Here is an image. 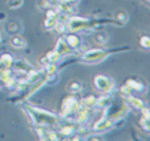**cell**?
Here are the masks:
<instances>
[{"label":"cell","mask_w":150,"mask_h":141,"mask_svg":"<svg viewBox=\"0 0 150 141\" xmlns=\"http://www.w3.org/2000/svg\"><path fill=\"white\" fill-rule=\"evenodd\" d=\"M116 20L121 24H125L128 21V13L124 12V11H117L116 13Z\"/></svg>","instance_id":"ac0fdd59"},{"label":"cell","mask_w":150,"mask_h":141,"mask_svg":"<svg viewBox=\"0 0 150 141\" xmlns=\"http://www.w3.org/2000/svg\"><path fill=\"white\" fill-rule=\"evenodd\" d=\"M23 3H24V0H8L9 8H18L23 5Z\"/></svg>","instance_id":"ffe728a7"},{"label":"cell","mask_w":150,"mask_h":141,"mask_svg":"<svg viewBox=\"0 0 150 141\" xmlns=\"http://www.w3.org/2000/svg\"><path fill=\"white\" fill-rule=\"evenodd\" d=\"M79 107V103L74 96H67L62 103V112L61 116H67L70 113H75Z\"/></svg>","instance_id":"3957f363"},{"label":"cell","mask_w":150,"mask_h":141,"mask_svg":"<svg viewBox=\"0 0 150 141\" xmlns=\"http://www.w3.org/2000/svg\"><path fill=\"white\" fill-rule=\"evenodd\" d=\"M11 45L16 49H23V47H25V40L21 36H15L11 38Z\"/></svg>","instance_id":"8fae6325"},{"label":"cell","mask_w":150,"mask_h":141,"mask_svg":"<svg viewBox=\"0 0 150 141\" xmlns=\"http://www.w3.org/2000/svg\"><path fill=\"white\" fill-rule=\"evenodd\" d=\"M127 102L130 104V107L136 108V110H141L142 107H145V104H144V102L141 99H138V98H134V96H130V95H127Z\"/></svg>","instance_id":"9c48e42d"},{"label":"cell","mask_w":150,"mask_h":141,"mask_svg":"<svg viewBox=\"0 0 150 141\" xmlns=\"http://www.w3.org/2000/svg\"><path fill=\"white\" fill-rule=\"evenodd\" d=\"M65 41H66V44H67L70 47H78L80 45L79 37H78L76 34H69V36L66 37Z\"/></svg>","instance_id":"7c38bea8"},{"label":"cell","mask_w":150,"mask_h":141,"mask_svg":"<svg viewBox=\"0 0 150 141\" xmlns=\"http://www.w3.org/2000/svg\"><path fill=\"white\" fill-rule=\"evenodd\" d=\"M83 104H84L86 107H88V108L95 107V104H96V98L93 96V95H90V96L84 98V100H83Z\"/></svg>","instance_id":"e0dca14e"},{"label":"cell","mask_w":150,"mask_h":141,"mask_svg":"<svg viewBox=\"0 0 150 141\" xmlns=\"http://www.w3.org/2000/svg\"><path fill=\"white\" fill-rule=\"evenodd\" d=\"M0 65L3 67H12L13 66V58L9 54H3L0 57Z\"/></svg>","instance_id":"5bb4252c"},{"label":"cell","mask_w":150,"mask_h":141,"mask_svg":"<svg viewBox=\"0 0 150 141\" xmlns=\"http://www.w3.org/2000/svg\"><path fill=\"white\" fill-rule=\"evenodd\" d=\"M88 25H90V21L83 17H71L67 20V26L71 32L82 30V29L87 28Z\"/></svg>","instance_id":"5b68a950"},{"label":"cell","mask_w":150,"mask_h":141,"mask_svg":"<svg viewBox=\"0 0 150 141\" xmlns=\"http://www.w3.org/2000/svg\"><path fill=\"white\" fill-rule=\"evenodd\" d=\"M140 44H141V46H142V47H145V49H149V47H150V38H149L148 36H142V37H141Z\"/></svg>","instance_id":"44dd1931"},{"label":"cell","mask_w":150,"mask_h":141,"mask_svg":"<svg viewBox=\"0 0 150 141\" xmlns=\"http://www.w3.org/2000/svg\"><path fill=\"white\" fill-rule=\"evenodd\" d=\"M55 52L58 53L59 55H65V54H70V47H69V45L66 44L65 40H58L57 45H55Z\"/></svg>","instance_id":"8992f818"},{"label":"cell","mask_w":150,"mask_h":141,"mask_svg":"<svg viewBox=\"0 0 150 141\" xmlns=\"http://www.w3.org/2000/svg\"><path fill=\"white\" fill-rule=\"evenodd\" d=\"M111 125H112V120H109L108 118H103L101 120H99L98 123L95 124V127H93V131H95V132L105 131V129H108Z\"/></svg>","instance_id":"52a82bcc"},{"label":"cell","mask_w":150,"mask_h":141,"mask_svg":"<svg viewBox=\"0 0 150 141\" xmlns=\"http://www.w3.org/2000/svg\"><path fill=\"white\" fill-rule=\"evenodd\" d=\"M107 55H108V53L104 52V50L92 49V50H90V52H86L84 54H83V60L87 61V62L95 63V62H99V61L104 60Z\"/></svg>","instance_id":"277c9868"},{"label":"cell","mask_w":150,"mask_h":141,"mask_svg":"<svg viewBox=\"0 0 150 141\" xmlns=\"http://www.w3.org/2000/svg\"><path fill=\"white\" fill-rule=\"evenodd\" d=\"M127 84L130 87L132 90H136V91H145L146 90V86L144 83H141V82H138L137 79H128Z\"/></svg>","instance_id":"30bf717a"},{"label":"cell","mask_w":150,"mask_h":141,"mask_svg":"<svg viewBox=\"0 0 150 141\" xmlns=\"http://www.w3.org/2000/svg\"><path fill=\"white\" fill-rule=\"evenodd\" d=\"M112 103V96L111 95H104V96H100L99 99H96V104L95 107L98 108H107L109 104Z\"/></svg>","instance_id":"ba28073f"},{"label":"cell","mask_w":150,"mask_h":141,"mask_svg":"<svg viewBox=\"0 0 150 141\" xmlns=\"http://www.w3.org/2000/svg\"><path fill=\"white\" fill-rule=\"evenodd\" d=\"M140 124L142 125V128L145 129V131H149V119L148 118L140 119Z\"/></svg>","instance_id":"603a6c76"},{"label":"cell","mask_w":150,"mask_h":141,"mask_svg":"<svg viewBox=\"0 0 150 141\" xmlns=\"http://www.w3.org/2000/svg\"><path fill=\"white\" fill-rule=\"evenodd\" d=\"M130 91H132V89H130L128 84H125V86L121 87V94L124 95V96H127V95H130Z\"/></svg>","instance_id":"cb8c5ba5"},{"label":"cell","mask_w":150,"mask_h":141,"mask_svg":"<svg viewBox=\"0 0 150 141\" xmlns=\"http://www.w3.org/2000/svg\"><path fill=\"white\" fill-rule=\"evenodd\" d=\"M26 112H28L30 120L33 121L36 125H55L57 124V118H55L53 113L46 112V111L42 110H37L33 107H28L26 108Z\"/></svg>","instance_id":"6da1fadb"},{"label":"cell","mask_w":150,"mask_h":141,"mask_svg":"<svg viewBox=\"0 0 150 141\" xmlns=\"http://www.w3.org/2000/svg\"><path fill=\"white\" fill-rule=\"evenodd\" d=\"M93 83H95L96 89L101 92H111L115 87L112 79L104 75H96L95 79H93Z\"/></svg>","instance_id":"7a4b0ae2"},{"label":"cell","mask_w":150,"mask_h":141,"mask_svg":"<svg viewBox=\"0 0 150 141\" xmlns=\"http://www.w3.org/2000/svg\"><path fill=\"white\" fill-rule=\"evenodd\" d=\"M61 132H62V135H66V136H69V135L74 133L75 128H74V127H62V128H61Z\"/></svg>","instance_id":"7402d4cb"},{"label":"cell","mask_w":150,"mask_h":141,"mask_svg":"<svg viewBox=\"0 0 150 141\" xmlns=\"http://www.w3.org/2000/svg\"><path fill=\"white\" fill-rule=\"evenodd\" d=\"M93 40H95V42H98L99 45H105L107 41H108V34L104 33V32H98V33L95 34V37H93Z\"/></svg>","instance_id":"2e32d148"},{"label":"cell","mask_w":150,"mask_h":141,"mask_svg":"<svg viewBox=\"0 0 150 141\" xmlns=\"http://www.w3.org/2000/svg\"><path fill=\"white\" fill-rule=\"evenodd\" d=\"M59 57H61V55L58 54L55 50H53V52H50V53H47V54H46L47 61H49V62H54V63L57 62L58 60H59Z\"/></svg>","instance_id":"d6986e66"},{"label":"cell","mask_w":150,"mask_h":141,"mask_svg":"<svg viewBox=\"0 0 150 141\" xmlns=\"http://www.w3.org/2000/svg\"><path fill=\"white\" fill-rule=\"evenodd\" d=\"M57 21H58V16H46V20H45V24H44L45 29H47V30L54 29Z\"/></svg>","instance_id":"4fadbf2b"},{"label":"cell","mask_w":150,"mask_h":141,"mask_svg":"<svg viewBox=\"0 0 150 141\" xmlns=\"http://www.w3.org/2000/svg\"><path fill=\"white\" fill-rule=\"evenodd\" d=\"M67 91L71 92V94H76V92H80L82 91V84L80 82L78 81H71L67 86Z\"/></svg>","instance_id":"9a60e30c"}]
</instances>
